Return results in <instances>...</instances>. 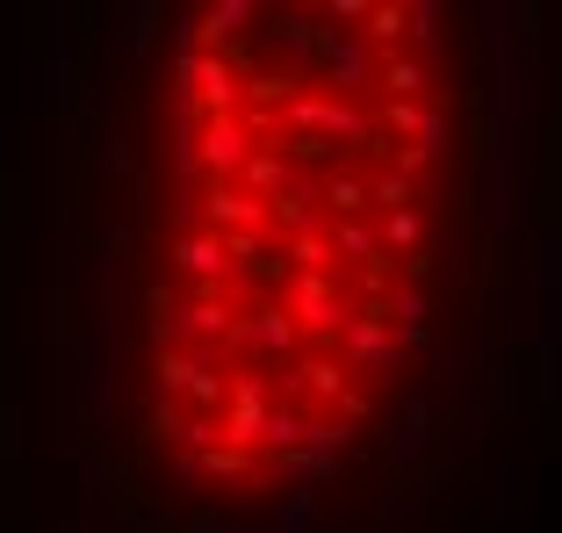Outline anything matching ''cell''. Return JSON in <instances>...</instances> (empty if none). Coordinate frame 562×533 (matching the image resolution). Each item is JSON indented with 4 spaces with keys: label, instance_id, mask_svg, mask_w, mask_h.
Here are the masks:
<instances>
[{
    "label": "cell",
    "instance_id": "obj_1",
    "mask_svg": "<svg viewBox=\"0 0 562 533\" xmlns=\"http://www.w3.org/2000/svg\"><path fill=\"white\" fill-rule=\"evenodd\" d=\"M173 36L137 317L151 440L274 484L375 411L426 325L440 87L412 15L216 8Z\"/></svg>",
    "mask_w": 562,
    "mask_h": 533
}]
</instances>
